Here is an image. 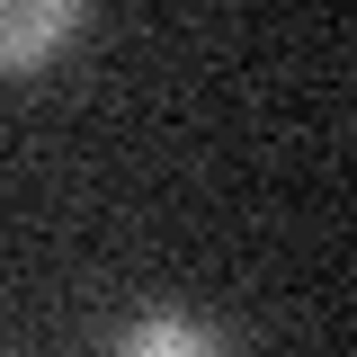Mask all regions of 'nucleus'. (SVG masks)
Here are the masks:
<instances>
[{"label": "nucleus", "instance_id": "1", "mask_svg": "<svg viewBox=\"0 0 357 357\" xmlns=\"http://www.w3.org/2000/svg\"><path fill=\"white\" fill-rule=\"evenodd\" d=\"M72 27H81V9H72V0H18V9H0V72L45 63Z\"/></svg>", "mask_w": 357, "mask_h": 357}, {"label": "nucleus", "instance_id": "2", "mask_svg": "<svg viewBox=\"0 0 357 357\" xmlns=\"http://www.w3.org/2000/svg\"><path fill=\"white\" fill-rule=\"evenodd\" d=\"M116 357H232L206 331V321H178V312H152V321H134L126 340H116Z\"/></svg>", "mask_w": 357, "mask_h": 357}]
</instances>
